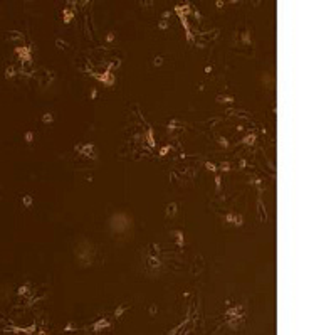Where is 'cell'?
Masks as SVG:
<instances>
[{"mask_svg":"<svg viewBox=\"0 0 336 335\" xmlns=\"http://www.w3.org/2000/svg\"><path fill=\"white\" fill-rule=\"evenodd\" d=\"M76 153L83 155V157H88V158H96V152H94V145L93 143H77L74 147Z\"/></svg>","mask_w":336,"mask_h":335,"instance_id":"cell-1","label":"cell"},{"mask_svg":"<svg viewBox=\"0 0 336 335\" xmlns=\"http://www.w3.org/2000/svg\"><path fill=\"white\" fill-rule=\"evenodd\" d=\"M224 221L227 224H232V226H235V228H242L244 226V217L242 214H237V212H227V214L224 216Z\"/></svg>","mask_w":336,"mask_h":335,"instance_id":"cell-2","label":"cell"},{"mask_svg":"<svg viewBox=\"0 0 336 335\" xmlns=\"http://www.w3.org/2000/svg\"><path fill=\"white\" fill-rule=\"evenodd\" d=\"M240 316H244V307L242 305H234V307L225 310V318H227V320H229V318H240Z\"/></svg>","mask_w":336,"mask_h":335,"instance_id":"cell-3","label":"cell"},{"mask_svg":"<svg viewBox=\"0 0 336 335\" xmlns=\"http://www.w3.org/2000/svg\"><path fill=\"white\" fill-rule=\"evenodd\" d=\"M93 76H96V78H98L103 84H106V86H113V84H114V74L108 69L104 71V73H101V74H93Z\"/></svg>","mask_w":336,"mask_h":335,"instance_id":"cell-4","label":"cell"},{"mask_svg":"<svg viewBox=\"0 0 336 335\" xmlns=\"http://www.w3.org/2000/svg\"><path fill=\"white\" fill-rule=\"evenodd\" d=\"M146 266H148L151 271H158L163 263H161V258L160 256H146Z\"/></svg>","mask_w":336,"mask_h":335,"instance_id":"cell-5","label":"cell"},{"mask_svg":"<svg viewBox=\"0 0 336 335\" xmlns=\"http://www.w3.org/2000/svg\"><path fill=\"white\" fill-rule=\"evenodd\" d=\"M168 234L173 237V241L177 242L180 248L185 246V236H183V231H182V229H170V231H168Z\"/></svg>","mask_w":336,"mask_h":335,"instance_id":"cell-6","label":"cell"},{"mask_svg":"<svg viewBox=\"0 0 336 335\" xmlns=\"http://www.w3.org/2000/svg\"><path fill=\"white\" fill-rule=\"evenodd\" d=\"M257 217H259L261 222H266L267 221V210H266V205H264L261 197H257Z\"/></svg>","mask_w":336,"mask_h":335,"instance_id":"cell-7","label":"cell"},{"mask_svg":"<svg viewBox=\"0 0 336 335\" xmlns=\"http://www.w3.org/2000/svg\"><path fill=\"white\" fill-rule=\"evenodd\" d=\"M167 128H168V131H170L172 135H175V133H178V131H182L183 123H182L180 120H177V118H173V120H170V121H168Z\"/></svg>","mask_w":336,"mask_h":335,"instance_id":"cell-8","label":"cell"},{"mask_svg":"<svg viewBox=\"0 0 336 335\" xmlns=\"http://www.w3.org/2000/svg\"><path fill=\"white\" fill-rule=\"evenodd\" d=\"M109 325H111V322L108 320V318H101V320L94 322L93 325H91V330L93 332H101V330H104V328H109Z\"/></svg>","mask_w":336,"mask_h":335,"instance_id":"cell-9","label":"cell"},{"mask_svg":"<svg viewBox=\"0 0 336 335\" xmlns=\"http://www.w3.org/2000/svg\"><path fill=\"white\" fill-rule=\"evenodd\" d=\"M161 254V246L158 242H150L146 248V256H160Z\"/></svg>","mask_w":336,"mask_h":335,"instance_id":"cell-10","label":"cell"},{"mask_svg":"<svg viewBox=\"0 0 336 335\" xmlns=\"http://www.w3.org/2000/svg\"><path fill=\"white\" fill-rule=\"evenodd\" d=\"M215 101L217 103H222V105H234L235 103V98L234 96H230V94H219L217 98H215Z\"/></svg>","mask_w":336,"mask_h":335,"instance_id":"cell-11","label":"cell"},{"mask_svg":"<svg viewBox=\"0 0 336 335\" xmlns=\"http://www.w3.org/2000/svg\"><path fill=\"white\" fill-rule=\"evenodd\" d=\"M227 325H229L232 330H239V328L244 325V316H240V318H229V320H227Z\"/></svg>","mask_w":336,"mask_h":335,"instance_id":"cell-12","label":"cell"},{"mask_svg":"<svg viewBox=\"0 0 336 335\" xmlns=\"http://www.w3.org/2000/svg\"><path fill=\"white\" fill-rule=\"evenodd\" d=\"M177 212H178V202H175V200L168 202L167 204V216L168 217H175Z\"/></svg>","mask_w":336,"mask_h":335,"instance_id":"cell-13","label":"cell"},{"mask_svg":"<svg viewBox=\"0 0 336 335\" xmlns=\"http://www.w3.org/2000/svg\"><path fill=\"white\" fill-rule=\"evenodd\" d=\"M256 133L254 131H251V133H245V136L242 138V143H245V145H249V147H252V145L256 143Z\"/></svg>","mask_w":336,"mask_h":335,"instance_id":"cell-14","label":"cell"},{"mask_svg":"<svg viewBox=\"0 0 336 335\" xmlns=\"http://www.w3.org/2000/svg\"><path fill=\"white\" fill-rule=\"evenodd\" d=\"M193 268H197L195 273H200V271L203 270V258H202L200 254H197V256H195V261H193Z\"/></svg>","mask_w":336,"mask_h":335,"instance_id":"cell-15","label":"cell"},{"mask_svg":"<svg viewBox=\"0 0 336 335\" xmlns=\"http://www.w3.org/2000/svg\"><path fill=\"white\" fill-rule=\"evenodd\" d=\"M128 308H130V307H126V305H119V307L114 310V313H113V318H114V320H119V318H121V315L126 312V310H128Z\"/></svg>","mask_w":336,"mask_h":335,"instance_id":"cell-16","label":"cell"},{"mask_svg":"<svg viewBox=\"0 0 336 335\" xmlns=\"http://www.w3.org/2000/svg\"><path fill=\"white\" fill-rule=\"evenodd\" d=\"M240 41H242L244 44H247V46L252 42L251 41V30H249V29H244L242 32H240Z\"/></svg>","mask_w":336,"mask_h":335,"instance_id":"cell-17","label":"cell"},{"mask_svg":"<svg viewBox=\"0 0 336 335\" xmlns=\"http://www.w3.org/2000/svg\"><path fill=\"white\" fill-rule=\"evenodd\" d=\"M217 170H219V173L220 172L222 173L224 172H230V170H232V165H230L229 162H222L220 165H217Z\"/></svg>","mask_w":336,"mask_h":335,"instance_id":"cell-18","label":"cell"},{"mask_svg":"<svg viewBox=\"0 0 336 335\" xmlns=\"http://www.w3.org/2000/svg\"><path fill=\"white\" fill-rule=\"evenodd\" d=\"M56 46L59 47V49H64V51L66 49H69V44H67L64 39H56Z\"/></svg>","mask_w":336,"mask_h":335,"instance_id":"cell-19","label":"cell"},{"mask_svg":"<svg viewBox=\"0 0 336 335\" xmlns=\"http://www.w3.org/2000/svg\"><path fill=\"white\" fill-rule=\"evenodd\" d=\"M215 189H217V192L222 190V177H220V173H215Z\"/></svg>","mask_w":336,"mask_h":335,"instance_id":"cell-20","label":"cell"},{"mask_svg":"<svg viewBox=\"0 0 336 335\" xmlns=\"http://www.w3.org/2000/svg\"><path fill=\"white\" fill-rule=\"evenodd\" d=\"M42 121H44V123H47V125H51L52 121H54L52 113H44V115H42Z\"/></svg>","mask_w":336,"mask_h":335,"instance_id":"cell-21","label":"cell"},{"mask_svg":"<svg viewBox=\"0 0 336 335\" xmlns=\"http://www.w3.org/2000/svg\"><path fill=\"white\" fill-rule=\"evenodd\" d=\"M205 167H207V170H210L212 173H219V170H217V165H215L214 162H207V163H205Z\"/></svg>","mask_w":336,"mask_h":335,"instance_id":"cell-22","label":"cell"},{"mask_svg":"<svg viewBox=\"0 0 336 335\" xmlns=\"http://www.w3.org/2000/svg\"><path fill=\"white\" fill-rule=\"evenodd\" d=\"M161 64H163V56H156L153 59V66H155V67H160Z\"/></svg>","mask_w":336,"mask_h":335,"instance_id":"cell-23","label":"cell"},{"mask_svg":"<svg viewBox=\"0 0 336 335\" xmlns=\"http://www.w3.org/2000/svg\"><path fill=\"white\" fill-rule=\"evenodd\" d=\"M170 150H172V145H165L163 148L160 150V157H163V155H167L168 152H170Z\"/></svg>","mask_w":336,"mask_h":335,"instance_id":"cell-24","label":"cell"},{"mask_svg":"<svg viewBox=\"0 0 336 335\" xmlns=\"http://www.w3.org/2000/svg\"><path fill=\"white\" fill-rule=\"evenodd\" d=\"M114 39H116V34L114 32H108L106 34V42H114Z\"/></svg>","mask_w":336,"mask_h":335,"instance_id":"cell-25","label":"cell"},{"mask_svg":"<svg viewBox=\"0 0 336 335\" xmlns=\"http://www.w3.org/2000/svg\"><path fill=\"white\" fill-rule=\"evenodd\" d=\"M217 142H219V143L222 145L224 148H227V147H229V142H227V140H225L224 136H219V138H217Z\"/></svg>","mask_w":336,"mask_h":335,"instance_id":"cell-26","label":"cell"},{"mask_svg":"<svg viewBox=\"0 0 336 335\" xmlns=\"http://www.w3.org/2000/svg\"><path fill=\"white\" fill-rule=\"evenodd\" d=\"M158 29H161V30H165V29H168V20H160V24H158Z\"/></svg>","mask_w":336,"mask_h":335,"instance_id":"cell-27","label":"cell"},{"mask_svg":"<svg viewBox=\"0 0 336 335\" xmlns=\"http://www.w3.org/2000/svg\"><path fill=\"white\" fill-rule=\"evenodd\" d=\"M156 312H158V307L156 305H150V315H155Z\"/></svg>","mask_w":336,"mask_h":335,"instance_id":"cell-28","label":"cell"},{"mask_svg":"<svg viewBox=\"0 0 336 335\" xmlns=\"http://www.w3.org/2000/svg\"><path fill=\"white\" fill-rule=\"evenodd\" d=\"M24 204H25V205H30V204H32V197H29V196L24 197Z\"/></svg>","mask_w":336,"mask_h":335,"instance_id":"cell-29","label":"cell"},{"mask_svg":"<svg viewBox=\"0 0 336 335\" xmlns=\"http://www.w3.org/2000/svg\"><path fill=\"white\" fill-rule=\"evenodd\" d=\"M25 138H27V142H32V138H34L32 131H27V135H25Z\"/></svg>","mask_w":336,"mask_h":335,"instance_id":"cell-30","label":"cell"},{"mask_svg":"<svg viewBox=\"0 0 336 335\" xmlns=\"http://www.w3.org/2000/svg\"><path fill=\"white\" fill-rule=\"evenodd\" d=\"M141 5H145V7H150V5H155V2H141Z\"/></svg>","mask_w":336,"mask_h":335,"instance_id":"cell-31","label":"cell"},{"mask_svg":"<svg viewBox=\"0 0 336 335\" xmlns=\"http://www.w3.org/2000/svg\"><path fill=\"white\" fill-rule=\"evenodd\" d=\"M215 5L220 9V7H224V5H225V2H220V0H219V2H215Z\"/></svg>","mask_w":336,"mask_h":335,"instance_id":"cell-32","label":"cell"},{"mask_svg":"<svg viewBox=\"0 0 336 335\" xmlns=\"http://www.w3.org/2000/svg\"><path fill=\"white\" fill-rule=\"evenodd\" d=\"M91 98H96V89H91Z\"/></svg>","mask_w":336,"mask_h":335,"instance_id":"cell-33","label":"cell"}]
</instances>
